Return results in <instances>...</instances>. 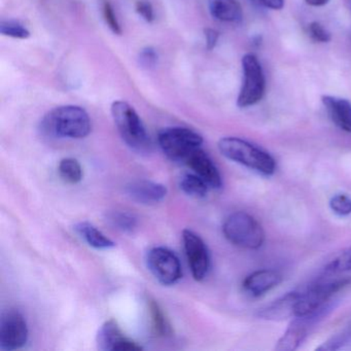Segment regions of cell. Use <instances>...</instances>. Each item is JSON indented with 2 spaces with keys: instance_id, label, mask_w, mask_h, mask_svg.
<instances>
[{
  "instance_id": "9c48e42d",
  "label": "cell",
  "mask_w": 351,
  "mask_h": 351,
  "mask_svg": "<svg viewBox=\"0 0 351 351\" xmlns=\"http://www.w3.org/2000/svg\"><path fill=\"white\" fill-rule=\"evenodd\" d=\"M28 326L21 312L8 310L0 322V349L5 351L22 348L28 341Z\"/></svg>"
},
{
  "instance_id": "f546056e",
  "label": "cell",
  "mask_w": 351,
  "mask_h": 351,
  "mask_svg": "<svg viewBox=\"0 0 351 351\" xmlns=\"http://www.w3.org/2000/svg\"><path fill=\"white\" fill-rule=\"evenodd\" d=\"M347 340H348L347 335H337V336L332 337L330 340L324 342V344L320 345L317 349L318 350L326 351L337 350V349H340L347 342Z\"/></svg>"
},
{
  "instance_id": "ac0fdd59",
  "label": "cell",
  "mask_w": 351,
  "mask_h": 351,
  "mask_svg": "<svg viewBox=\"0 0 351 351\" xmlns=\"http://www.w3.org/2000/svg\"><path fill=\"white\" fill-rule=\"evenodd\" d=\"M209 11L213 18L228 23H239L243 17L237 0H209Z\"/></svg>"
},
{
  "instance_id": "8fae6325",
  "label": "cell",
  "mask_w": 351,
  "mask_h": 351,
  "mask_svg": "<svg viewBox=\"0 0 351 351\" xmlns=\"http://www.w3.org/2000/svg\"><path fill=\"white\" fill-rule=\"evenodd\" d=\"M182 240L193 277L195 280H203L210 267V256L206 244L200 236L189 229L182 232Z\"/></svg>"
},
{
  "instance_id": "2e32d148",
  "label": "cell",
  "mask_w": 351,
  "mask_h": 351,
  "mask_svg": "<svg viewBox=\"0 0 351 351\" xmlns=\"http://www.w3.org/2000/svg\"><path fill=\"white\" fill-rule=\"evenodd\" d=\"M282 276L275 270H258L248 275L243 281V289L252 297H260L281 283Z\"/></svg>"
},
{
  "instance_id": "836d02e7",
  "label": "cell",
  "mask_w": 351,
  "mask_h": 351,
  "mask_svg": "<svg viewBox=\"0 0 351 351\" xmlns=\"http://www.w3.org/2000/svg\"><path fill=\"white\" fill-rule=\"evenodd\" d=\"M305 1L311 7H324L328 3V0H305Z\"/></svg>"
},
{
  "instance_id": "52a82bcc",
  "label": "cell",
  "mask_w": 351,
  "mask_h": 351,
  "mask_svg": "<svg viewBox=\"0 0 351 351\" xmlns=\"http://www.w3.org/2000/svg\"><path fill=\"white\" fill-rule=\"evenodd\" d=\"M147 268L163 285H173L182 278V265L169 248L157 246L149 250L145 258Z\"/></svg>"
},
{
  "instance_id": "6da1fadb",
  "label": "cell",
  "mask_w": 351,
  "mask_h": 351,
  "mask_svg": "<svg viewBox=\"0 0 351 351\" xmlns=\"http://www.w3.org/2000/svg\"><path fill=\"white\" fill-rule=\"evenodd\" d=\"M42 131L50 136L60 138H85L91 132L89 114L83 108L75 106H59L43 119Z\"/></svg>"
},
{
  "instance_id": "4316f807",
  "label": "cell",
  "mask_w": 351,
  "mask_h": 351,
  "mask_svg": "<svg viewBox=\"0 0 351 351\" xmlns=\"http://www.w3.org/2000/svg\"><path fill=\"white\" fill-rule=\"evenodd\" d=\"M104 17L110 29L114 34L120 36L122 34V28H121L120 23H119L118 19H117V16L114 14L112 5L108 1H106L104 3Z\"/></svg>"
},
{
  "instance_id": "7402d4cb",
  "label": "cell",
  "mask_w": 351,
  "mask_h": 351,
  "mask_svg": "<svg viewBox=\"0 0 351 351\" xmlns=\"http://www.w3.org/2000/svg\"><path fill=\"white\" fill-rule=\"evenodd\" d=\"M60 178L67 184H77L83 180L84 172L81 164L73 158L61 160L58 166Z\"/></svg>"
},
{
  "instance_id": "ba28073f",
  "label": "cell",
  "mask_w": 351,
  "mask_h": 351,
  "mask_svg": "<svg viewBox=\"0 0 351 351\" xmlns=\"http://www.w3.org/2000/svg\"><path fill=\"white\" fill-rule=\"evenodd\" d=\"M330 309V306L326 304L319 309L307 315L295 316L285 334L279 339L275 349L278 351H293L299 348L300 345L307 338L314 326L326 315Z\"/></svg>"
},
{
  "instance_id": "d4e9b609",
  "label": "cell",
  "mask_w": 351,
  "mask_h": 351,
  "mask_svg": "<svg viewBox=\"0 0 351 351\" xmlns=\"http://www.w3.org/2000/svg\"><path fill=\"white\" fill-rule=\"evenodd\" d=\"M351 270V246L338 254L326 267V272L330 274L347 272Z\"/></svg>"
},
{
  "instance_id": "3957f363",
  "label": "cell",
  "mask_w": 351,
  "mask_h": 351,
  "mask_svg": "<svg viewBox=\"0 0 351 351\" xmlns=\"http://www.w3.org/2000/svg\"><path fill=\"white\" fill-rule=\"evenodd\" d=\"M112 114L121 137L129 147L138 153L149 152L152 143L147 129L130 104L122 100L114 101L112 106Z\"/></svg>"
},
{
  "instance_id": "7a4b0ae2",
  "label": "cell",
  "mask_w": 351,
  "mask_h": 351,
  "mask_svg": "<svg viewBox=\"0 0 351 351\" xmlns=\"http://www.w3.org/2000/svg\"><path fill=\"white\" fill-rule=\"evenodd\" d=\"M219 149L227 159L264 176H272L276 170V162L270 154L244 139L238 137L221 138L219 141Z\"/></svg>"
},
{
  "instance_id": "e0dca14e",
  "label": "cell",
  "mask_w": 351,
  "mask_h": 351,
  "mask_svg": "<svg viewBox=\"0 0 351 351\" xmlns=\"http://www.w3.org/2000/svg\"><path fill=\"white\" fill-rule=\"evenodd\" d=\"M322 104L330 120L345 132L351 134V102L332 96H322Z\"/></svg>"
},
{
  "instance_id": "484cf974",
  "label": "cell",
  "mask_w": 351,
  "mask_h": 351,
  "mask_svg": "<svg viewBox=\"0 0 351 351\" xmlns=\"http://www.w3.org/2000/svg\"><path fill=\"white\" fill-rule=\"evenodd\" d=\"M330 207L336 215L346 217L351 213V198L344 194L335 195L330 199Z\"/></svg>"
},
{
  "instance_id": "d6a6232c",
  "label": "cell",
  "mask_w": 351,
  "mask_h": 351,
  "mask_svg": "<svg viewBox=\"0 0 351 351\" xmlns=\"http://www.w3.org/2000/svg\"><path fill=\"white\" fill-rule=\"evenodd\" d=\"M205 40H206L207 50L211 51L215 48L219 42V34L217 30L207 28L204 30Z\"/></svg>"
},
{
  "instance_id": "5bb4252c",
  "label": "cell",
  "mask_w": 351,
  "mask_h": 351,
  "mask_svg": "<svg viewBox=\"0 0 351 351\" xmlns=\"http://www.w3.org/2000/svg\"><path fill=\"white\" fill-rule=\"evenodd\" d=\"M302 291H289L258 311V317L273 322H282L295 316V308Z\"/></svg>"
},
{
  "instance_id": "4fadbf2b",
  "label": "cell",
  "mask_w": 351,
  "mask_h": 351,
  "mask_svg": "<svg viewBox=\"0 0 351 351\" xmlns=\"http://www.w3.org/2000/svg\"><path fill=\"white\" fill-rule=\"evenodd\" d=\"M125 192L129 198L139 204L152 205L157 204L165 198L167 188L159 182L138 180L129 182L125 186Z\"/></svg>"
},
{
  "instance_id": "5b68a950",
  "label": "cell",
  "mask_w": 351,
  "mask_h": 351,
  "mask_svg": "<svg viewBox=\"0 0 351 351\" xmlns=\"http://www.w3.org/2000/svg\"><path fill=\"white\" fill-rule=\"evenodd\" d=\"M158 143L163 153L170 160L184 163L195 149L201 147L203 138L200 134L191 129L171 127L160 131Z\"/></svg>"
},
{
  "instance_id": "ffe728a7",
  "label": "cell",
  "mask_w": 351,
  "mask_h": 351,
  "mask_svg": "<svg viewBox=\"0 0 351 351\" xmlns=\"http://www.w3.org/2000/svg\"><path fill=\"white\" fill-rule=\"evenodd\" d=\"M147 306L151 316L152 328L156 336L165 337L171 335V326L159 304L155 300L151 299L147 301Z\"/></svg>"
},
{
  "instance_id": "44dd1931",
  "label": "cell",
  "mask_w": 351,
  "mask_h": 351,
  "mask_svg": "<svg viewBox=\"0 0 351 351\" xmlns=\"http://www.w3.org/2000/svg\"><path fill=\"white\" fill-rule=\"evenodd\" d=\"M180 189L186 195L195 198H203L206 196L210 186L202 178L196 173H186L182 176L180 182Z\"/></svg>"
},
{
  "instance_id": "8992f818",
  "label": "cell",
  "mask_w": 351,
  "mask_h": 351,
  "mask_svg": "<svg viewBox=\"0 0 351 351\" xmlns=\"http://www.w3.org/2000/svg\"><path fill=\"white\" fill-rule=\"evenodd\" d=\"M243 83L238 95L237 106L250 108L260 102L266 91V81L260 61L254 54L244 55L242 58Z\"/></svg>"
},
{
  "instance_id": "30bf717a",
  "label": "cell",
  "mask_w": 351,
  "mask_h": 351,
  "mask_svg": "<svg viewBox=\"0 0 351 351\" xmlns=\"http://www.w3.org/2000/svg\"><path fill=\"white\" fill-rule=\"evenodd\" d=\"M350 283L351 278L340 279L330 282L319 283L310 287L308 291H302L301 298L295 308V316L307 315L316 311L328 304L335 293Z\"/></svg>"
},
{
  "instance_id": "83f0119b",
  "label": "cell",
  "mask_w": 351,
  "mask_h": 351,
  "mask_svg": "<svg viewBox=\"0 0 351 351\" xmlns=\"http://www.w3.org/2000/svg\"><path fill=\"white\" fill-rule=\"evenodd\" d=\"M309 34L314 42L328 43L332 40L330 32L318 22H312L309 24Z\"/></svg>"
},
{
  "instance_id": "277c9868",
  "label": "cell",
  "mask_w": 351,
  "mask_h": 351,
  "mask_svg": "<svg viewBox=\"0 0 351 351\" xmlns=\"http://www.w3.org/2000/svg\"><path fill=\"white\" fill-rule=\"evenodd\" d=\"M223 233L234 245L247 250H258L265 241L262 226L254 217L243 211L232 213L226 219Z\"/></svg>"
},
{
  "instance_id": "d6986e66",
  "label": "cell",
  "mask_w": 351,
  "mask_h": 351,
  "mask_svg": "<svg viewBox=\"0 0 351 351\" xmlns=\"http://www.w3.org/2000/svg\"><path fill=\"white\" fill-rule=\"evenodd\" d=\"M75 231L80 236L96 250H110L114 247V242L89 221H81L75 225Z\"/></svg>"
},
{
  "instance_id": "f1b7e54d",
  "label": "cell",
  "mask_w": 351,
  "mask_h": 351,
  "mask_svg": "<svg viewBox=\"0 0 351 351\" xmlns=\"http://www.w3.org/2000/svg\"><path fill=\"white\" fill-rule=\"evenodd\" d=\"M139 63L147 69H154L158 63V53L152 47L143 49L139 53Z\"/></svg>"
},
{
  "instance_id": "4dcf8cb0",
  "label": "cell",
  "mask_w": 351,
  "mask_h": 351,
  "mask_svg": "<svg viewBox=\"0 0 351 351\" xmlns=\"http://www.w3.org/2000/svg\"><path fill=\"white\" fill-rule=\"evenodd\" d=\"M137 13L145 20V21L153 22L155 20V14H154V9L152 7L151 3L145 1V0H139L137 1L136 5H135Z\"/></svg>"
},
{
  "instance_id": "9a60e30c",
  "label": "cell",
  "mask_w": 351,
  "mask_h": 351,
  "mask_svg": "<svg viewBox=\"0 0 351 351\" xmlns=\"http://www.w3.org/2000/svg\"><path fill=\"white\" fill-rule=\"evenodd\" d=\"M207 182L210 188L219 189L223 184L221 173L213 160L201 147L195 149L184 162Z\"/></svg>"
},
{
  "instance_id": "7c38bea8",
  "label": "cell",
  "mask_w": 351,
  "mask_h": 351,
  "mask_svg": "<svg viewBox=\"0 0 351 351\" xmlns=\"http://www.w3.org/2000/svg\"><path fill=\"white\" fill-rule=\"evenodd\" d=\"M97 345L100 350L139 351L143 347L135 341L127 338L114 319H110L100 326L97 334Z\"/></svg>"
},
{
  "instance_id": "cb8c5ba5",
  "label": "cell",
  "mask_w": 351,
  "mask_h": 351,
  "mask_svg": "<svg viewBox=\"0 0 351 351\" xmlns=\"http://www.w3.org/2000/svg\"><path fill=\"white\" fill-rule=\"evenodd\" d=\"M0 34L19 40H26L30 36L29 30L23 24L14 20H3L0 22Z\"/></svg>"
},
{
  "instance_id": "603a6c76",
  "label": "cell",
  "mask_w": 351,
  "mask_h": 351,
  "mask_svg": "<svg viewBox=\"0 0 351 351\" xmlns=\"http://www.w3.org/2000/svg\"><path fill=\"white\" fill-rule=\"evenodd\" d=\"M106 221L114 229L125 233H130L137 227V217L128 211L114 210L108 213Z\"/></svg>"
},
{
  "instance_id": "1f68e13d",
  "label": "cell",
  "mask_w": 351,
  "mask_h": 351,
  "mask_svg": "<svg viewBox=\"0 0 351 351\" xmlns=\"http://www.w3.org/2000/svg\"><path fill=\"white\" fill-rule=\"evenodd\" d=\"M250 1L258 7L276 10V11H279L285 7V0H250Z\"/></svg>"
}]
</instances>
